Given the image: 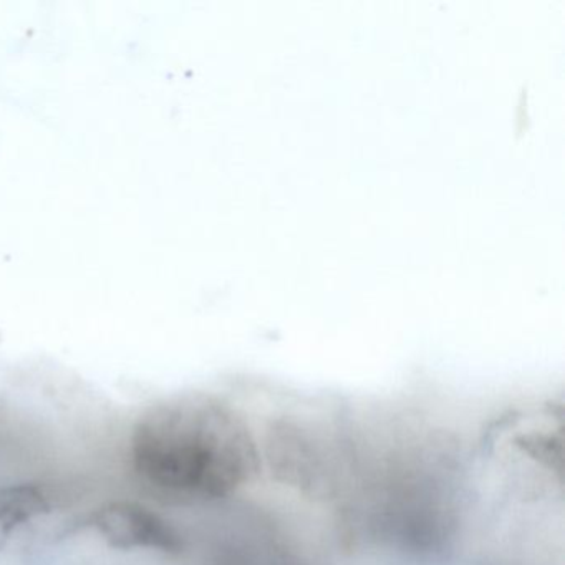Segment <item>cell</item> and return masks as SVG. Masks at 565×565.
I'll list each match as a JSON object with an SVG mask.
<instances>
[{"instance_id":"obj_1","label":"cell","mask_w":565,"mask_h":565,"mask_svg":"<svg viewBox=\"0 0 565 565\" xmlns=\"http://www.w3.org/2000/svg\"><path fill=\"white\" fill-rule=\"evenodd\" d=\"M130 455L141 481L193 501L227 498L257 469L246 423L207 399H180L145 412L131 435Z\"/></svg>"},{"instance_id":"obj_2","label":"cell","mask_w":565,"mask_h":565,"mask_svg":"<svg viewBox=\"0 0 565 565\" xmlns=\"http://www.w3.org/2000/svg\"><path fill=\"white\" fill-rule=\"evenodd\" d=\"M95 529L111 547L125 551H180V534L157 512L134 502H111L95 515Z\"/></svg>"}]
</instances>
